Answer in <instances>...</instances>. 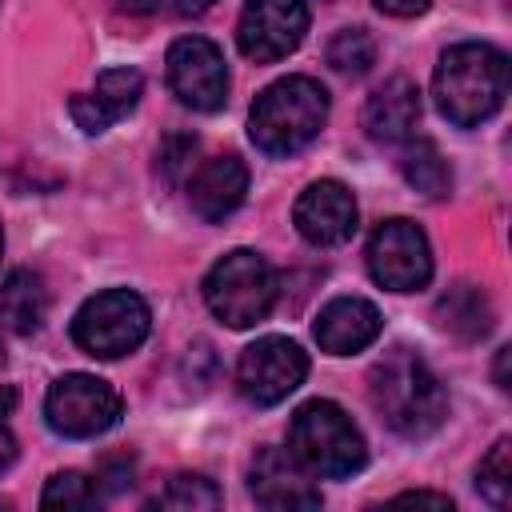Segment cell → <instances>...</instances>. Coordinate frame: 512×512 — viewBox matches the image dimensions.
Wrapping results in <instances>:
<instances>
[{
    "mask_svg": "<svg viewBox=\"0 0 512 512\" xmlns=\"http://www.w3.org/2000/svg\"><path fill=\"white\" fill-rule=\"evenodd\" d=\"M140 92H144V76L136 72V68H108L100 80H96V104L112 116V120H120V116H128L132 108H136V100H140Z\"/></svg>",
    "mask_w": 512,
    "mask_h": 512,
    "instance_id": "603a6c76",
    "label": "cell"
},
{
    "mask_svg": "<svg viewBox=\"0 0 512 512\" xmlns=\"http://www.w3.org/2000/svg\"><path fill=\"white\" fill-rule=\"evenodd\" d=\"M436 320L444 332H452L456 340H484L492 332V304L484 296V288L476 284H456L436 300Z\"/></svg>",
    "mask_w": 512,
    "mask_h": 512,
    "instance_id": "ac0fdd59",
    "label": "cell"
},
{
    "mask_svg": "<svg viewBox=\"0 0 512 512\" xmlns=\"http://www.w3.org/2000/svg\"><path fill=\"white\" fill-rule=\"evenodd\" d=\"M0 368H4V352H0Z\"/></svg>",
    "mask_w": 512,
    "mask_h": 512,
    "instance_id": "836d02e7",
    "label": "cell"
},
{
    "mask_svg": "<svg viewBox=\"0 0 512 512\" xmlns=\"http://www.w3.org/2000/svg\"><path fill=\"white\" fill-rule=\"evenodd\" d=\"M296 232L316 244V248H332L344 244L356 232V200L340 180H316L300 192L296 208H292Z\"/></svg>",
    "mask_w": 512,
    "mask_h": 512,
    "instance_id": "7c38bea8",
    "label": "cell"
},
{
    "mask_svg": "<svg viewBox=\"0 0 512 512\" xmlns=\"http://www.w3.org/2000/svg\"><path fill=\"white\" fill-rule=\"evenodd\" d=\"M288 452L304 464V472L328 480H344L368 460L360 428L336 400H308L296 408L288 424Z\"/></svg>",
    "mask_w": 512,
    "mask_h": 512,
    "instance_id": "277c9868",
    "label": "cell"
},
{
    "mask_svg": "<svg viewBox=\"0 0 512 512\" xmlns=\"http://www.w3.org/2000/svg\"><path fill=\"white\" fill-rule=\"evenodd\" d=\"M308 32V4L304 0H248L236 24V44L248 60L272 64L300 48Z\"/></svg>",
    "mask_w": 512,
    "mask_h": 512,
    "instance_id": "8fae6325",
    "label": "cell"
},
{
    "mask_svg": "<svg viewBox=\"0 0 512 512\" xmlns=\"http://www.w3.org/2000/svg\"><path fill=\"white\" fill-rule=\"evenodd\" d=\"M0 248H4V232H0Z\"/></svg>",
    "mask_w": 512,
    "mask_h": 512,
    "instance_id": "e575fe53",
    "label": "cell"
},
{
    "mask_svg": "<svg viewBox=\"0 0 512 512\" xmlns=\"http://www.w3.org/2000/svg\"><path fill=\"white\" fill-rule=\"evenodd\" d=\"M164 72H168L172 96L184 108H196V112L224 108V100H228V68H224V56H220V48L212 40L180 36L168 48Z\"/></svg>",
    "mask_w": 512,
    "mask_h": 512,
    "instance_id": "30bf717a",
    "label": "cell"
},
{
    "mask_svg": "<svg viewBox=\"0 0 512 512\" xmlns=\"http://www.w3.org/2000/svg\"><path fill=\"white\" fill-rule=\"evenodd\" d=\"M432 96L444 120L456 128H476L496 116L508 96V56L496 44H456L440 56L432 76Z\"/></svg>",
    "mask_w": 512,
    "mask_h": 512,
    "instance_id": "6da1fadb",
    "label": "cell"
},
{
    "mask_svg": "<svg viewBox=\"0 0 512 512\" xmlns=\"http://www.w3.org/2000/svg\"><path fill=\"white\" fill-rule=\"evenodd\" d=\"M324 120H328L324 84H316L312 76H284L256 96L252 116H248V132H252V144L260 152L292 156L308 140H316Z\"/></svg>",
    "mask_w": 512,
    "mask_h": 512,
    "instance_id": "3957f363",
    "label": "cell"
},
{
    "mask_svg": "<svg viewBox=\"0 0 512 512\" xmlns=\"http://www.w3.org/2000/svg\"><path fill=\"white\" fill-rule=\"evenodd\" d=\"M380 328H384V320H380L372 300H364V296H336L316 316V344L328 356H352V352L368 348L380 336Z\"/></svg>",
    "mask_w": 512,
    "mask_h": 512,
    "instance_id": "5bb4252c",
    "label": "cell"
},
{
    "mask_svg": "<svg viewBox=\"0 0 512 512\" xmlns=\"http://www.w3.org/2000/svg\"><path fill=\"white\" fill-rule=\"evenodd\" d=\"M304 376H308V356L288 336H260L240 352L236 364V388L256 408H272L288 400L304 384Z\"/></svg>",
    "mask_w": 512,
    "mask_h": 512,
    "instance_id": "ba28073f",
    "label": "cell"
},
{
    "mask_svg": "<svg viewBox=\"0 0 512 512\" xmlns=\"http://www.w3.org/2000/svg\"><path fill=\"white\" fill-rule=\"evenodd\" d=\"M156 504L172 508V512H208V508H220V488L208 476L180 472L168 480V488L156 496Z\"/></svg>",
    "mask_w": 512,
    "mask_h": 512,
    "instance_id": "44dd1931",
    "label": "cell"
},
{
    "mask_svg": "<svg viewBox=\"0 0 512 512\" xmlns=\"http://www.w3.org/2000/svg\"><path fill=\"white\" fill-rule=\"evenodd\" d=\"M100 488L84 472H56L40 496V508H96Z\"/></svg>",
    "mask_w": 512,
    "mask_h": 512,
    "instance_id": "cb8c5ba5",
    "label": "cell"
},
{
    "mask_svg": "<svg viewBox=\"0 0 512 512\" xmlns=\"http://www.w3.org/2000/svg\"><path fill=\"white\" fill-rule=\"evenodd\" d=\"M196 148H200V140L196 136H184V132H176V136L164 140V148H160V172H164L168 184H176L184 176V168L196 156Z\"/></svg>",
    "mask_w": 512,
    "mask_h": 512,
    "instance_id": "d4e9b609",
    "label": "cell"
},
{
    "mask_svg": "<svg viewBox=\"0 0 512 512\" xmlns=\"http://www.w3.org/2000/svg\"><path fill=\"white\" fill-rule=\"evenodd\" d=\"M380 12H388V16H400V20H408V16H420V12H428V4L432 0H372Z\"/></svg>",
    "mask_w": 512,
    "mask_h": 512,
    "instance_id": "f1b7e54d",
    "label": "cell"
},
{
    "mask_svg": "<svg viewBox=\"0 0 512 512\" xmlns=\"http://www.w3.org/2000/svg\"><path fill=\"white\" fill-rule=\"evenodd\" d=\"M508 356H512V348H500L496 352V384L500 388H508Z\"/></svg>",
    "mask_w": 512,
    "mask_h": 512,
    "instance_id": "1f68e13d",
    "label": "cell"
},
{
    "mask_svg": "<svg viewBox=\"0 0 512 512\" xmlns=\"http://www.w3.org/2000/svg\"><path fill=\"white\" fill-rule=\"evenodd\" d=\"M372 404L380 420L408 440L432 436L448 416V396L436 372L412 348H392L372 368Z\"/></svg>",
    "mask_w": 512,
    "mask_h": 512,
    "instance_id": "7a4b0ae2",
    "label": "cell"
},
{
    "mask_svg": "<svg viewBox=\"0 0 512 512\" xmlns=\"http://www.w3.org/2000/svg\"><path fill=\"white\" fill-rule=\"evenodd\" d=\"M400 172L428 200H440L452 188V172H448V164H444V156H440V148L432 140H412L404 148V156H400Z\"/></svg>",
    "mask_w": 512,
    "mask_h": 512,
    "instance_id": "d6986e66",
    "label": "cell"
},
{
    "mask_svg": "<svg viewBox=\"0 0 512 512\" xmlns=\"http://www.w3.org/2000/svg\"><path fill=\"white\" fill-rule=\"evenodd\" d=\"M248 192V168L240 156H212L196 168L192 184H188V200H192V212L204 220V224H216L224 216H232L240 208Z\"/></svg>",
    "mask_w": 512,
    "mask_h": 512,
    "instance_id": "9a60e30c",
    "label": "cell"
},
{
    "mask_svg": "<svg viewBox=\"0 0 512 512\" xmlns=\"http://www.w3.org/2000/svg\"><path fill=\"white\" fill-rule=\"evenodd\" d=\"M204 300L212 316L224 320L228 328H252L276 304V272L260 252L236 248L220 256L204 276Z\"/></svg>",
    "mask_w": 512,
    "mask_h": 512,
    "instance_id": "5b68a950",
    "label": "cell"
},
{
    "mask_svg": "<svg viewBox=\"0 0 512 512\" xmlns=\"http://www.w3.org/2000/svg\"><path fill=\"white\" fill-rule=\"evenodd\" d=\"M368 272L388 292H416L432 280V248L420 224L392 216L368 236Z\"/></svg>",
    "mask_w": 512,
    "mask_h": 512,
    "instance_id": "9c48e42d",
    "label": "cell"
},
{
    "mask_svg": "<svg viewBox=\"0 0 512 512\" xmlns=\"http://www.w3.org/2000/svg\"><path fill=\"white\" fill-rule=\"evenodd\" d=\"M96 480H100L96 488H104V492H124V488L132 484V456H120V460H104Z\"/></svg>",
    "mask_w": 512,
    "mask_h": 512,
    "instance_id": "83f0119b",
    "label": "cell"
},
{
    "mask_svg": "<svg viewBox=\"0 0 512 512\" xmlns=\"http://www.w3.org/2000/svg\"><path fill=\"white\" fill-rule=\"evenodd\" d=\"M248 492L256 504L292 512V508H320V488L304 476V464L292 452L260 448L248 472Z\"/></svg>",
    "mask_w": 512,
    "mask_h": 512,
    "instance_id": "4fadbf2b",
    "label": "cell"
},
{
    "mask_svg": "<svg viewBox=\"0 0 512 512\" xmlns=\"http://www.w3.org/2000/svg\"><path fill=\"white\" fill-rule=\"evenodd\" d=\"M420 120V92L408 76H392L384 80L368 104H364V132L376 140V144H400L412 136Z\"/></svg>",
    "mask_w": 512,
    "mask_h": 512,
    "instance_id": "2e32d148",
    "label": "cell"
},
{
    "mask_svg": "<svg viewBox=\"0 0 512 512\" xmlns=\"http://www.w3.org/2000/svg\"><path fill=\"white\" fill-rule=\"evenodd\" d=\"M396 504H436V508H452V500L440 496V492H400Z\"/></svg>",
    "mask_w": 512,
    "mask_h": 512,
    "instance_id": "f546056e",
    "label": "cell"
},
{
    "mask_svg": "<svg viewBox=\"0 0 512 512\" xmlns=\"http://www.w3.org/2000/svg\"><path fill=\"white\" fill-rule=\"evenodd\" d=\"M120 392L88 372H68L60 376L48 396H44V420L56 436L68 440H92L100 432H108L120 420Z\"/></svg>",
    "mask_w": 512,
    "mask_h": 512,
    "instance_id": "52a82bcc",
    "label": "cell"
},
{
    "mask_svg": "<svg viewBox=\"0 0 512 512\" xmlns=\"http://www.w3.org/2000/svg\"><path fill=\"white\" fill-rule=\"evenodd\" d=\"M216 0H176V12L180 16H200V12H208Z\"/></svg>",
    "mask_w": 512,
    "mask_h": 512,
    "instance_id": "4dcf8cb0",
    "label": "cell"
},
{
    "mask_svg": "<svg viewBox=\"0 0 512 512\" xmlns=\"http://www.w3.org/2000/svg\"><path fill=\"white\" fill-rule=\"evenodd\" d=\"M68 112H72V120L88 132V136H96V132H104L108 124H116L100 104H96V96H88V92H80V96H72L68 100Z\"/></svg>",
    "mask_w": 512,
    "mask_h": 512,
    "instance_id": "484cf974",
    "label": "cell"
},
{
    "mask_svg": "<svg viewBox=\"0 0 512 512\" xmlns=\"http://www.w3.org/2000/svg\"><path fill=\"white\" fill-rule=\"evenodd\" d=\"M120 8H128V12H156L160 0H120Z\"/></svg>",
    "mask_w": 512,
    "mask_h": 512,
    "instance_id": "d6a6232c",
    "label": "cell"
},
{
    "mask_svg": "<svg viewBox=\"0 0 512 512\" xmlns=\"http://www.w3.org/2000/svg\"><path fill=\"white\" fill-rule=\"evenodd\" d=\"M12 408H16V392L12 388H0V472H8V464L16 460V436L8 428Z\"/></svg>",
    "mask_w": 512,
    "mask_h": 512,
    "instance_id": "4316f807",
    "label": "cell"
},
{
    "mask_svg": "<svg viewBox=\"0 0 512 512\" xmlns=\"http://www.w3.org/2000/svg\"><path fill=\"white\" fill-rule=\"evenodd\" d=\"M476 488H480V496H484L488 504L508 508V500H512V440H508V436L496 440V444L488 448V456L480 460V468H476Z\"/></svg>",
    "mask_w": 512,
    "mask_h": 512,
    "instance_id": "ffe728a7",
    "label": "cell"
},
{
    "mask_svg": "<svg viewBox=\"0 0 512 512\" xmlns=\"http://www.w3.org/2000/svg\"><path fill=\"white\" fill-rule=\"evenodd\" d=\"M48 316V288L44 276L32 268H16L8 272V280L0 284V328H8L12 336H32Z\"/></svg>",
    "mask_w": 512,
    "mask_h": 512,
    "instance_id": "e0dca14e",
    "label": "cell"
},
{
    "mask_svg": "<svg viewBox=\"0 0 512 512\" xmlns=\"http://www.w3.org/2000/svg\"><path fill=\"white\" fill-rule=\"evenodd\" d=\"M328 64L344 76H364L376 64V40L368 28H340L328 44Z\"/></svg>",
    "mask_w": 512,
    "mask_h": 512,
    "instance_id": "7402d4cb",
    "label": "cell"
},
{
    "mask_svg": "<svg viewBox=\"0 0 512 512\" xmlns=\"http://www.w3.org/2000/svg\"><path fill=\"white\" fill-rule=\"evenodd\" d=\"M148 328H152V312L128 288L96 292L72 316V340L96 360H116V356L136 352L144 344Z\"/></svg>",
    "mask_w": 512,
    "mask_h": 512,
    "instance_id": "8992f818",
    "label": "cell"
}]
</instances>
